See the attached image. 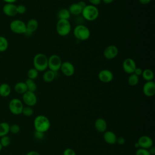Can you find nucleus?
<instances>
[{"instance_id":"obj_1","label":"nucleus","mask_w":155,"mask_h":155,"mask_svg":"<svg viewBox=\"0 0 155 155\" xmlns=\"http://www.w3.org/2000/svg\"><path fill=\"white\" fill-rule=\"evenodd\" d=\"M34 127L36 131L45 133L50 127V122L47 117L44 115L37 116L34 120Z\"/></svg>"},{"instance_id":"obj_2","label":"nucleus","mask_w":155,"mask_h":155,"mask_svg":"<svg viewBox=\"0 0 155 155\" xmlns=\"http://www.w3.org/2000/svg\"><path fill=\"white\" fill-rule=\"evenodd\" d=\"M34 68L39 72L44 71L48 68V58L43 53H37L33 58Z\"/></svg>"},{"instance_id":"obj_3","label":"nucleus","mask_w":155,"mask_h":155,"mask_svg":"<svg viewBox=\"0 0 155 155\" xmlns=\"http://www.w3.org/2000/svg\"><path fill=\"white\" fill-rule=\"evenodd\" d=\"M83 18L88 21L96 20L99 16V10L96 6L89 4L82 10L81 13Z\"/></svg>"},{"instance_id":"obj_4","label":"nucleus","mask_w":155,"mask_h":155,"mask_svg":"<svg viewBox=\"0 0 155 155\" xmlns=\"http://www.w3.org/2000/svg\"><path fill=\"white\" fill-rule=\"evenodd\" d=\"M74 37L79 41H86L90 36V31L89 28L84 25L79 24L76 25L73 30Z\"/></svg>"},{"instance_id":"obj_5","label":"nucleus","mask_w":155,"mask_h":155,"mask_svg":"<svg viewBox=\"0 0 155 155\" xmlns=\"http://www.w3.org/2000/svg\"><path fill=\"white\" fill-rule=\"evenodd\" d=\"M56 29L59 36H65L70 33L71 26L68 20L58 19L56 25Z\"/></svg>"},{"instance_id":"obj_6","label":"nucleus","mask_w":155,"mask_h":155,"mask_svg":"<svg viewBox=\"0 0 155 155\" xmlns=\"http://www.w3.org/2000/svg\"><path fill=\"white\" fill-rule=\"evenodd\" d=\"M62 63L61 58L57 54H52L48 58V68L54 72L60 70Z\"/></svg>"},{"instance_id":"obj_7","label":"nucleus","mask_w":155,"mask_h":155,"mask_svg":"<svg viewBox=\"0 0 155 155\" xmlns=\"http://www.w3.org/2000/svg\"><path fill=\"white\" fill-rule=\"evenodd\" d=\"M24 105L22 102V101L17 98L12 99L8 104V108L10 110V111L15 114V115H18L20 114H22V109H23Z\"/></svg>"},{"instance_id":"obj_8","label":"nucleus","mask_w":155,"mask_h":155,"mask_svg":"<svg viewBox=\"0 0 155 155\" xmlns=\"http://www.w3.org/2000/svg\"><path fill=\"white\" fill-rule=\"evenodd\" d=\"M11 30L17 34H24L26 31V24L21 20L16 19L10 24Z\"/></svg>"},{"instance_id":"obj_9","label":"nucleus","mask_w":155,"mask_h":155,"mask_svg":"<svg viewBox=\"0 0 155 155\" xmlns=\"http://www.w3.org/2000/svg\"><path fill=\"white\" fill-rule=\"evenodd\" d=\"M22 101L27 106L33 107L37 103V97L34 92L27 91L22 95Z\"/></svg>"},{"instance_id":"obj_10","label":"nucleus","mask_w":155,"mask_h":155,"mask_svg":"<svg viewBox=\"0 0 155 155\" xmlns=\"http://www.w3.org/2000/svg\"><path fill=\"white\" fill-rule=\"evenodd\" d=\"M136 64L132 58H126L122 63V68L124 72L127 74H132L136 68Z\"/></svg>"},{"instance_id":"obj_11","label":"nucleus","mask_w":155,"mask_h":155,"mask_svg":"<svg viewBox=\"0 0 155 155\" xmlns=\"http://www.w3.org/2000/svg\"><path fill=\"white\" fill-rule=\"evenodd\" d=\"M60 70L63 74L67 77L72 76L75 71V68L73 64L69 61L62 62Z\"/></svg>"},{"instance_id":"obj_12","label":"nucleus","mask_w":155,"mask_h":155,"mask_svg":"<svg viewBox=\"0 0 155 155\" xmlns=\"http://www.w3.org/2000/svg\"><path fill=\"white\" fill-rule=\"evenodd\" d=\"M119 50L116 45H110L104 50L103 55L107 59H113L117 56Z\"/></svg>"},{"instance_id":"obj_13","label":"nucleus","mask_w":155,"mask_h":155,"mask_svg":"<svg viewBox=\"0 0 155 155\" xmlns=\"http://www.w3.org/2000/svg\"><path fill=\"white\" fill-rule=\"evenodd\" d=\"M143 93L147 97H152L155 94V83L153 81H146L142 87Z\"/></svg>"},{"instance_id":"obj_14","label":"nucleus","mask_w":155,"mask_h":155,"mask_svg":"<svg viewBox=\"0 0 155 155\" xmlns=\"http://www.w3.org/2000/svg\"><path fill=\"white\" fill-rule=\"evenodd\" d=\"M98 78L99 81L103 83H108L113 81V74L110 70L104 69L99 71Z\"/></svg>"},{"instance_id":"obj_15","label":"nucleus","mask_w":155,"mask_h":155,"mask_svg":"<svg viewBox=\"0 0 155 155\" xmlns=\"http://www.w3.org/2000/svg\"><path fill=\"white\" fill-rule=\"evenodd\" d=\"M39 22L36 19H30L26 24V31L24 35L30 36L38 28Z\"/></svg>"},{"instance_id":"obj_16","label":"nucleus","mask_w":155,"mask_h":155,"mask_svg":"<svg viewBox=\"0 0 155 155\" xmlns=\"http://www.w3.org/2000/svg\"><path fill=\"white\" fill-rule=\"evenodd\" d=\"M137 143L139 145V148L147 150L153 145V141L152 139L148 136H140L137 140Z\"/></svg>"},{"instance_id":"obj_17","label":"nucleus","mask_w":155,"mask_h":155,"mask_svg":"<svg viewBox=\"0 0 155 155\" xmlns=\"http://www.w3.org/2000/svg\"><path fill=\"white\" fill-rule=\"evenodd\" d=\"M4 13L8 16H14L18 14L17 6L12 3H7L3 7Z\"/></svg>"},{"instance_id":"obj_18","label":"nucleus","mask_w":155,"mask_h":155,"mask_svg":"<svg viewBox=\"0 0 155 155\" xmlns=\"http://www.w3.org/2000/svg\"><path fill=\"white\" fill-rule=\"evenodd\" d=\"M94 128L99 133H104L107 128V124L105 119L98 118L95 120Z\"/></svg>"},{"instance_id":"obj_19","label":"nucleus","mask_w":155,"mask_h":155,"mask_svg":"<svg viewBox=\"0 0 155 155\" xmlns=\"http://www.w3.org/2000/svg\"><path fill=\"white\" fill-rule=\"evenodd\" d=\"M103 137L105 142L108 144L113 145L116 143V135L111 131H105L104 133Z\"/></svg>"},{"instance_id":"obj_20","label":"nucleus","mask_w":155,"mask_h":155,"mask_svg":"<svg viewBox=\"0 0 155 155\" xmlns=\"http://www.w3.org/2000/svg\"><path fill=\"white\" fill-rule=\"evenodd\" d=\"M56 72H54L51 70H45L44 71V74L42 76V79L44 82L47 83H50L53 81L56 78Z\"/></svg>"},{"instance_id":"obj_21","label":"nucleus","mask_w":155,"mask_h":155,"mask_svg":"<svg viewBox=\"0 0 155 155\" xmlns=\"http://www.w3.org/2000/svg\"><path fill=\"white\" fill-rule=\"evenodd\" d=\"M68 11L71 15L76 16L81 14L82 8L79 6V5L77 3L71 4L68 7Z\"/></svg>"},{"instance_id":"obj_22","label":"nucleus","mask_w":155,"mask_h":155,"mask_svg":"<svg viewBox=\"0 0 155 155\" xmlns=\"http://www.w3.org/2000/svg\"><path fill=\"white\" fill-rule=\"evenodd\" d=\"M143 79L146 81H152L154 79V73L153 71L150 68H146L143 70L142 73L141 75Z\"/></svg>"},{"instance_id":"obj_23","label":"nucleus","mask_w":155,"mask_h":155,"mask_svg":"<svg viewBox=\"0 0 155 155\" xmlns=\"http://www.w3.org/2000/svg\"><path fill=\"white\" fill-rule=\"evenodd\" d=\"M11 93V88L7 84H2L0 85V96L2 97H7Z\"/></svg>"},{"instance_id":"obj_24","label":"nucleus","mask_w":155,"mask_h":155,"mask_svg":"<svg viewBox=\"0 0 155 155\" xmlns=\"http://www.w3.org/2000/svg\"><path fill=\"white\" fill-rule=\"evenodd\" d=\"M71 14L70 13L68 10L67 8H64L60 9L57 14V16L58 19H66L68 20L70 18Z\"/></svg>"},{"instance_id":"obj_25","label":"nucleus","mask_w":155,"mask_h":155,"mask_svg":"<svg viewBox=\"0 0 155 155\" xmlns=\"http://www.w3.org/2000/svg\"><path fill=\"white\" fill-rule=\"evenodd\" d=\"M15 90L16 93L19 94H24L27 91V85L24 82H17L15 85Z\"/></svg>"},{"instance_id":"obj_26","label":"nucleus","mask_w":155,"mask_h":155,"mask_svg":"<svg viewBox=\"0 0 155 155\" xmlns=\"http://www.w3.org/2000/svg\"><path fill=\"white\" fill-rule=\"evenodd\" d=\"M10 132V125L6 122L0 123V137L6 136Z\"/></svg>"},{"instance_id":"obj_27","label":"nucleus","mask_w":155,"mask_h":155,"mask_svg":"<svg viewBox=\"0 0 155 155\" xmlns=\"http://www.w3.org/2000/svg\"><path fill=\"white\" fill-rule=\"evenodd\" d=\"M25 83L27 85V91L35 93V91H36V90L37 88V85H36V82L34 81V80L28 78L26 79Z\"/></svg>"},{"instance_id":"obj_28","label":"nucleus","mask_w":155,"mask_h":155,"mask_svg":"<svg viewBox=\"0 0 155 155\" xmlns=\"http://www.w3.org/2000/svg\"><path fill=\"white\" fill-rule=\"evenodd\" d=\"M139 81V77L134 73L130 74L128 78V83L130 86H136Z\"/></svg>"},{"instance_id":"obj_29","label":"nucleus","mask_w":155,"mask_h":155,"mask_svg":"<svg viewBox=\"0 0 155 155\" xmlns=\"http://www.w3.org/2000/svg\"><path fill=\"white\" fill-rule=\"evenodd\" d=\"M8 46L7 39L4 36H0V51H5Z\"/></svg>"},{"instance_id":"obj_30","label":"nucleus","mask_w":155,"mask_h":155,"mask_svg":"<svg viewBox=\"0 0 155 155\" xmlns=\"http://www.w3.org/2000/svg\"><path fill=\"white\" fill-rule=\"evenodd\" d=\"M38 74L39 71L36 69H35V68H31L30 70H28L27 72V76L28 79L34 80L36 78H37V77L38 76Z\"/></svg>"},{"instance_id":"obj_31","label":"nucleus","mask_w":155,"mask_h":155,"mask_svg":"<svg viewBox=\"0 0 155 155\" xmlns=\"http://www.w3.org/2000/svg\"><path fill=\"white\" fill-rule=\"evenodd\" d=\"M11 143V139L7 135L1 137L0 139V143L2 147H8Z\"/></svg>"},{"instance_id":"obj_32","label":"nucleus","mask_w":155,"mask_h":155,"mask_svg":"<svg viewBox=\"0 0 155 155\" xmlns=\"http://www.w3.org/2000/svg\"><path fill=\"white\" fill-rule=\"evenodd\" d=\"M22 114H23L25 116L30 117V116L33 115V110L31 108V107H29V106L24 107L23 109H22Z\"/></svg>"},{"instance_id":"obj_33","label":"nucleus","mask_w":155,"mask_h":155,"mask_svg":"<svg viewBox=\"0 0 155 155\" xmlns=\"http://www.w3.org/2000/svg\"><path fill=\"white\" fill-rule=\"evenodd\" d=\"M20 127L18 124H12L10 125V132L13 134H17L20 131Z\"/></svg>"},{"instance_id":"obj_34","label":"nucleus","mask_w":155,"mask_h":155,"mask_svg":"<svg viewBox=\"0 0 155 155\" xmlns=\"http://www.w3.org/2000/svg\"><path fill=\"white\" fill-rule=\"evenodd\" d=\"M135 155H151L147 149L144 148H139L136 151Z\"/></svg>"},{"instance_id":"obj_35","label":"nucleus","mask_w":155,"mask_h":155,"mask_svg":"<svg viewBox=\"0 0 155 155\" xmlns=\"http://www.w3.org/2000/svg\"><path fill=\"white\" fill-rule=\"evenodd\" d=\"M34 137L38 140H41L44 137V133L35 130L34 132Z\"/></svg>"},{"instance_id":"obj_36","label":"nucleus","mask_w":155,"mask_h":155,"mask_svg":"<svg viewBox=\"0 0 155 155\" xmlns=\"http://www.w3.org/2000/svg\"><path fill=\"white\" fill-rule=\"evenodd\" d=\"M17 11L19 14H24L26 12V7L24 5H19L17 6Z\"/></svg>"},{"instance_id":"obj_37","label":"nucleus","mask_w":155,"mask_h":155,"mask_svg":"<svg viewBox=\"0 0 155 155\" xmlns=\"http://www.w3.org/2000/svg\"><path fill=\"white\" fill-rule=\"evenodd\" d=\"M63 155H76V153L73 149L68 148L64 151Z\"/></svg>"},{"instance_id":"obj_38","label":"nucleus","mask_w":155,"mask_h":155,"mask_svg":"<svg viewBox=\"0 0 155 155\" xmlns=\"http://www.w3.org/2000/svg\"><path fill=\"white\" fill-rule=\"evenodd\" d=\"M116 143H117L120 145H122L125 143V139L123 137H119L118 138L117 137Z\"/></svg>"},{"instance_id":"obj_39","label":"nucleus","mask_w":155,"mask_h":155,"mask_svg":"<svg viewBox=\"0 0 155 155\" xmlns=\"http://www.w3.org/2000/svg\"><path fill=\"white\" fill-rule=\"evenodd\" d=\"M88 1L91 5H93L94 6L99 5L102 2V0H88Z\"/></svg>"},{"instance_id":"obj_40","label":"nucleus","mask_w":155,"mask_h":155,"mask_svg":"<svg viewBox=\"0 0 155 155\" xmlns=\"http://www.w3.org/2000/svg\"><path fill=\"white\" fill-rule=\"evenodd\" d=\"M142 71H143V70H142V68H138V67H136V68L135 69V70H134V73H134L136 75H137V76H138L139 77L140 76H141V75H142Z\"/></svg>"},{"instance_id":"obj_41","label":"nucleus","mask_w":155,"mask_h":155,"mask_svg":"<svg viewBox=\"0 0 155 155\" xmlns=\"http://www.w3.org/2000/svg\"><path fill=\"white\" fill-rule=\"evenodd\" d=\"M78 4L79 5V6L82 8V10L86 7V5H87V4H86V2H85V1H79V2H78Z\"/></svg>"},{"instance_id":"obj_42","label":"nucleus","mask_w":155,"mask_h":155,"mask_svg":"<svg viewBox=\"0 0 155 155\" xmlns=\"http://www.w3.org/2000/svg\"><path fill=\"white\" fill-rule=\"evenodd\" d=\"M148 150L151 155H154L155 154V148L153 146H152L150 148H148Z\"/></svg>"},{"instance_id":"obj_43","label":"nucleus","mask_w":155,"mask_h":155,"mask_svg":"<svg viewBox=\"0 0 155 155\" xmlns=\"http://www.w3.org/2000/svg\"><path fill=\"white\" fill-rule=\"evenodd\" d=\"M152 0H139V2L140 4L143 5H146L149 4Z\"/></svg>"},{"instance_id":"obj_44","label":"nucleus","mask_w":155,"mask_h":155,"mask_svg":"<svg viewBox=\"0 0 155 155\" xmlns=\"http://www.w3.org/2000/svg\"><path fill=\"white\" fill-rule=\"evenodd\" d=\"M25 155H40V154L36 151H30L28 152Z\"/></svg>"},{"instance_id":"obj_45","label":"nucleus","mask_w":155,"mask_h":155,"mask_svg":"<svg viewBox=\"0 0 155 155\" xmlns=\"http://www.w3.org/2000/svg\"><path fill=\"white\" fill-rule=\"evenodd\" d=\"M114 0H102V1L105 4H109L113 2Z\"/></svg>"},{"instance_id":"obj_46","label":"nucleus","mask_w":155,"mask_h":155,"mask_svg":"<svg viewBox=\"0 0 155 155\" xmlns=\"http://www.w3.org/2000/svg\"><path fill=\"white\" fill-rule=\"evenodd\" d=\"M3 1L7 2V3H12L13 4V2H16L17 0H3Z\"/></svg>"},{"instance_id":"obj_47","label":"nucleus","mask_w":155,"mask_h":155,"mask_svg":"<svg viewBox=\"0 0 155 155\" xmlns=\"http://www.w3.org/2000/svg\"><path fill=\"white\" fill-rule=\"evenodd\" d=\"M134 147H135L136 148H139V144H138L137 142H136V143H134Z\"/></svg>"},{"instance_id":"obj_48","label":"nucleus","mask_w":155,"mask_h":155,"mask_svg":"<svg viewBox=\"0 0 155 155\" xmlns=\"http://www.w3.org/2000/svg\"><path fill=\"white\" fill-rule=\"evenodd\" d=\"M2 145H1V143H0V152H1V150H2Z\"/></svg>"}]
</instances>
